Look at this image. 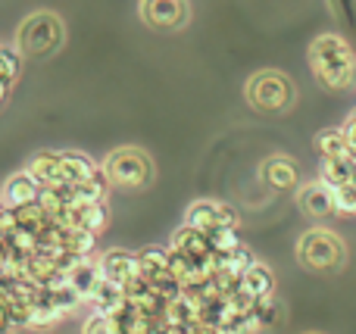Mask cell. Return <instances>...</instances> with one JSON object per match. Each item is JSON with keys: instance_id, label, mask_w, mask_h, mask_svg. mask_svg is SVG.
Wrapping results in <instances>:
<instances>
[{"instance_id": "obj_19", "label": "cell", "mask_w": 356, "mask_h": 334, "mask_svg": "<svg viewBox=\"0 0 356 334\" xmlns=\"http://www.w3.org/2000/svg\"><path fill=\"white\" fill-rule=\"evenodd\" d=\"M316 150L322 160H334V156H350V144H347L344 128H325L316 135Z\"/></svg>"}, {"instance_id": "obj_13", "label": "cell", "mask_w": 356, "mask_h": 334, "mask_svg": "<svg viewBox=\"0 0 356 334\" xmlns=\"http://www.w3.org/2000/svg\"><path fill=\"white\" fill-rule=\"evenodd\" d=\"M29 172L41 181V187L63 185L66 181V175H63V150H44V153H38L29 162Z\"/></svg>"}, {"instance_id": "obj_23", "label": "cell", "mask_w": 356, "mask_h": 334, "mask_svg": "<svg viewBox=\"0 0 356 334\" xmlns=\"http://www.w3.org/2000/svg\"><path fill=\"white\" fill-rule=\"evenodd\" d=\"M66 247L72 250V253H79V256H94V250H97V235L81 231V228H72V231H69Z\"/></svg>"}, {"instance_id": "obj_15", "label": "cell", "mask_w": 356, "mask_h": 334, "mask_svg": "<svg viewBox=\"0 0 356 334\" xmlns=\"http://www.w3.org/2000/svg\"><path fill=\"white\" fill-rule=\"evenodd\" d=\"M110 187L113 185H110V178H106L104 166H97V172H94L91 178L72 185V203H100V200H106Z\"/></svg>"}, {"instance_id": "obj_17", "label": "cell", "mask_w": 356, "mask_h": 334, "mask_svg": "<svg viewBox=\"0 0 356 334\" xmlns=\"http://www.w3.org/2000/svg\"><path fill=\"white\" fill-rule=\"evenodd\" d=\"M88 303H91L97 312L113 316V312L125 303V287L116 285V281H110V278H104L97 287H94V294H91V300H88Z\"/></svg>"}, {"instance_id": "obj_12", "label": "cell", "mask_w": 356, "mask_h": 334, "mask_svg": "<svg viewBox=\"0 0 356 334\" xmlns=\"http://www.w3.org/2000/svg\"><path fill=\"white\" fill-rule=\"evenodd\" d=\"M169 247L181 250L184 256H191V260H197V262H209V256H213V237H209L207 231H197L194 225L184 222L172 235V244H169Z\"/></svg>"}, {"instance_id": "obj_18", "label": "cell", "mask_w": 356, "mask_h": 334, "mask_svg": "<svg viewBox=\"0 0 356 334\" xmlns=\"http://www.w3.org/2000/svg\"><path fill=\"white\" fill-rule=\"evenodd\" d=\"M94 172H97V166H94L91 156L79 153V150H63V175H66L69 185H79V181L91 178Z\"/></svg>"}, {"instance_id": "obj_21", "label": "cell", "mask_w": 356, "mask_h": 334, "mask_svg": "<svg viewBox=\"0 0 356 334\" xmlns=\"http://www.w3.org/2000/svg\"><path fill=\"white\" fill-rule=\"evenodd\" d=\"M278 319H282V306L275 303V294H272V297H259L257 303H253V325H257V331L275 328Z\"/></svg>"}, {"instance_id": "obj_14", "label": "cell", "mask_w": 356, "mask_h": 334, "mask_svg": "<svg viewBox=\"0 0 356 334\" xmlns=\"http://www.w3.org/2000/svg\"><path fill=\"white\" fill-rule=\"evenodd\" d=\"M100 281H104V269H100L97 256H85V260H81L75 269H69V285H72L75 291L85 297V303L91 300L94 287H97Z\"/></svg>"}, {"instance_id": "obj_3", "label": "cell", "mask_w": 356, "mask_h": 334, "mask_svg": "<svg viewBox=\"0 0 356 334\" xmlns=\"http://www.w3.org/2000/svg\"><path fill=\"white\" fill-rule=\"evenodd\" d=\"M110 178L113 187H125V191H141L154 181V160L150 153H144L141 147H116L106 153V160L100 162Z\"/></svg>"}, {"instance_id": "obj_25", "label": "cell", "mask_w": 356, "mask_h": 334, "mask_svg": "<svg viewBox=\"0 0 356 334\" xmlns=\"http://www.w3.org/2000/svg\"><path fill=\"white\" fill-rule=\"evenodd\" d=\"M81 334H116V322H113V316L94 310L81 325Z\"/></svg>"}, {"instance_id": "obj_7", "label": "cell", "mask_w": 356, "mask_h": 334, "mask_svg": "<svg viewBox=\"0 0 356 334\" xmlns=\"http://www.w3.org/2000/svg\"><path fill=\"white\" fill-rule=\"evenodd\" d=\"M138 12H141V19L150 28H160V31L181 28L191 16L188 0H141Z\"/></svg>"}, {"instance_id": "obj_22", "label": "cell", "mask_w": 356, "mask_h": 334, "mask_svg": "<svg viewBox=\"0 0 356 334\" xmlns=\"http://www.w3.org/2000/svg\"><path fill=\"white\" fill-rule=\"evenodd\" d=\"M63 312L56 310L50 300H41V303H35L31 306V322H29V328H35V331H50L54 325H60L63 322Z\"/></svg>"}, {"instance_id": "obj_6", "label": "cell", "mask_w": 356, "mask_h": 334, "mask_svg": "<svg viewBox=\"0 0 356 334\" xmlns=\"http://www.w3.org/2000/svg\"><path fill=\"white\" fill-rule=\"evenodd\" d=\"M184 222L213 237L222 228H238V210L222 203V200H194L184 212Z\"/></svg>"}, {"instance_id": "obj_8", "label": "cell", "mask_w": 356, "mask_h": 334, "mask_svg": "<svg viewBox=\"0 0 356 334\" xmlns=\"http://www.w3.org/2000/svg\"><path fill=\"white\" fill-rule=\"evenodd\" d=\"M297 203H300V210L307 212L309 219L338 216V200H334V191L322 178L300 185V191H297Z\"/></svg>"}, {"instance_id": "obj_9", "label": "cell", "mask_w": 356, "mask_h": 334, "mask_svg": "<svg viewBox=\"0 0 356 334\" xmlns=\"http://www.w3.org/2000/svg\"><path fill=\"white\" fill-rule=\"evenodd\" d=\"M38 197H41V181H38L29 169L13 172L10 178L3 181V187H0V200H3V206H10V210L38 203Z\"/></svg>"}, {"instance_id": "obj_16", "label": "cell", "mask_w": 356, "mask_h": 334, "mask_svg": "<svg viewBox=\"0 0 356 334\" xmlns=\"http://www.w3.org/2000/svg\"><path fill=\"white\" fill-rule=\"evenodd\" d=\"M241 287L257 300L272 297V294H275V272H272L269 266H263V262H253V266L247 269V275L241 278Z\"/></svg>"}, {"instance_id": "obj_27", "label": "cell", "mask_w": 356, "mask_h": 334, "mask_svg": "<svg viewBox=\"0 0 356 334\" xmlns=\"http://www.w3.org/2000/svg\"><path fill=\"white\" fill-rule=\"evenodd\" d=\"M241 247V237H238V228H222L213 235V250L219 253H232V250Z\"/></svg>"}, {"instance_id": "obj_28", "label": "cell", "mask_w": 356, "mask_h": 334, "mask_svg": "<svg viewBox=\"0 0 356 334\" xmlns=\"http://www.w3.org/2000/svg\"><path fill=\"white\" fill-rule=\"evenodd\" d=\"M332 6L338 10L341 19H347V22L356 25V0H332Z\"/></svg>"}, {"instance_id": "obj_20", "label": "cell", "mask_w": 356, "mask_h": 334, "mask_svg": "<svg viewBox=\"0 0 356 334\" xmlns=\"http://www.w3.org/2000/svg\"><path fill=\"white\" fill-rule=\"evenodd\" d=\"M138 266H141L144 278H156V275L169 272V247H144V250H138Z\"/></svg>"}, {"instance_id": "obj_11", "label": "cell", "mask_w": 356, "mask_h": 334, "mask_svg": "<svg viewBox=\"0 0 356 334\" xmlns=\"http://www.w3.org/2000/svg\"><path fill=\"white\" fill-rule=\"evenodd\" d=\"M100 260V269H104V278L116 281V285H129L131 278H138L141 275V266H138V253H131V250H106V253L97 256Z\"/></svg>"}, {"instance_id": "obj_1", "label": "cell", "mask_w": 356, "mask_h": 334, "mask_svg": "<svg viewBox=\"0 0 356 334\" xmlns=\"http://www.w3.org/2000/svg\"><path fill=\"white\" fill-rule=\"evenodd\" d=\"M309 69L328 91H347L356 85V53L350 41H344L334 31L313 37L309 44Z\"/></svg>"}, {"instance_id": "obj_26", "label": "cell", "mask_w": 356, "mask_h": 334, "mask_svg": "<svg viewBox=\"0 0 356 334\" xmlns=\"http://www.w3.org/2000/svg\"><path fill=\"white\" fill-rule=\"evenodd\" d=\"M19 50L13 47H0V81H16L19 75Z\"/></svg>"}, {"instance_id": "obj_2", "label": "cell", "mask_w": 356, "mask_h": 334, "mask_svg": "<svg viewBox=\"0 0 356 334\" xmlns=\"http://www.w3.org/2000/svg\"><path fill=\"white\" fill-rule=\"evenodd\" d=\"M244 97L253 110L269 112V116H278V112H288L291 103L297 97V87L282 69H259L247 78Z\"/></svg>"}, {"instance_id": "obj_10", "label": "cell", "mask_w": 356, "mask_h": 334, "mask_svg": "<svg viewBox=\"0 0 356 334\" xmlns=\"http://www.w3.org/2000/svg\"><path fill=\"white\" fill-rule=\"evenodd\" d=\"M259 178L272 187V191H294L300 185V169L291 156H269V160L259 166Z\"/></svg>"}, {"instance_id": "obj_30", "label": "cell", "mask_w": 356, "mask_h": 334, "mask_svg": "<svg viewBox=\"0 0 356 334\" xmlns=\"http://www.w3.org/2000/svg\"><path fill=\"white\" fill-rule=\"evenodd\" d=\"M10 91H13V81H0V106L6 103V97H10Z\"/></svg>"}, {"instance_id": "obj_5", "label": "cell", "mask_w": 356, "mask_h": 334, "mask_svg": "<svg viewBox=\"0 0 356 334\" xmlns=\"http://www.w3.org/2000/svg\"><path fill=\"white\" fill-rule=\"evenodd\" d=\"M63 37H66V28H63V19L56 12H31L22 25H19V50L29 56H50L63 47Z\"/></svg>"}, {"instance_id": "obj_24", "label": "cell", "mask_w": 356, "mask_h": 334, "mask_svg": "<svg viewBox=\"0 0 356 334\" xmlns=\"http://www.w3.org/2000/svg\"><path fill=\"white\" fill-rule=\"evenodd\" d=\"M253 253H250V247H244V244H241L238 250H232V253H228V262H225V269H222V272H232V275H238V278H244L247 275V269L253 266Z\"/></svg>"}, {"instance_id": "obj_4", "label": "cell", "mask_w": 356, "mask_h": 334, "mask_svg": "<svg viewBox=\"0 0 356 334\" xmlns=\"http://www.w3.org/2000/svg\"><path fill=\"white\" fill-rule=\"evenodd\" d=\"M297 260L309 272H338L347 262V247L334 231L328 228H309L297 241Z\"/></svg>"}, {"instance_id": "obj_29", "label": "cell", "mask_w": 356, "mask_h": 334, "mask_svg": "<svg viewBox=\"0 0 356 334\" xmlns=\"http://www.w3.org/2000/svg\"><path fill=\"white\" fill-rule=\"evenodd\" d=\"M13 331V322H10V306H6V300H0V334Z\"/></svg>"}]
</instances>
